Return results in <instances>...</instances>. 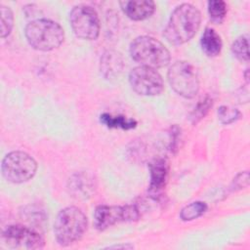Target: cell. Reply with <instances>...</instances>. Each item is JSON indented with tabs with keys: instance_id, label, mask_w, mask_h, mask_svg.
<instances>
[{
	"instance_id": "cell-14",
	"label": "cell",
	"mask_w": 250,
	"mask_h": 250,
	"mask_svg": "<svg viewBox=\"0 0 250 250\" xmlns=\"http://www.w3.org/2000/svg\"><path fill=\"white\" fill-rule=\"evenodd\" d=\"M123 67L122 57L114 51L105 52L101 58V72L106 78L118 75Z\"/></svg>"
},
{
	"instance_id": "cell-12",
	"label": "cell",
	"mask_w": 250,
	"mask_h": 250,
	"mask_svg": "<svg viewBox=\"0 0 250 250\" xmlns=\"http://www.w3.org/2000/svg\"><path fill=\"white\" fill-rule=\"evenodd\" d=\"M123 13L133 21H143L149 18L155 10L151 0H126L119 2Z\"/></svg>"
},
{
	"instance_id": "cell-17",
	"label": "cell",
	"mask_w": 250,
	"mask_h": 250,
	"mask_svg": "<svg viewBox=\"0 0 250 250\" xmlns=\"http://www.w3.org/2000/svg\"><path fill=\"white\" fill-rule=\"evenodd\" d=\"M208 209V206L203 201H194L186 205L180 212V218L185 221H193L201 217Z\"/></svg>"
},
{
	"instance_id": "cell-1",
	"label": "cell",
	"mask_w": 250,
	"mask_h": 250,
	"mask_svg": "<svg viewBox=\"0 0 250 250\" xmlns=\"http://www.w3.org/2000/svg\"><path fill=\"white\" fill-rule=\"evenodd\" d=\"M200 22L201 14L196 7L188 3L181 4L172 12L163 35L170 44L182 45L195 35Z\"/></svg>"
},
{
	"instance_id": "cell-5",
	"label": "cell",
	"mask_w": 250,
	"mask_h": 250,
	"mask_svg": "<svg viewBox=\"0 0 250 250\" xmlns=\"http://www.w3.org/2000/svg\"><path fill=\"white\" fill-rule=\"evenodd\" d=\"M1 171L8 182L21 184L34 177L37 171V163L28 153L15 150L5 155L2 160Z\"/></svg>"
},
{
	"instance_id": "cell-4",
	"label": "cell",
	"mask_w": 250,
	"mask_h": 250,
	"mask_svg": "<svg viewBox=\"0 0 250 250\" xmlns=\"http://www.w3.org/2000/svg\"><path fill=\"white\" fill-rule=\"evenodd\" d=\"M130 55L141 65L154 69L168 65L171 60L169 50L159 40L146 35L139 36L132 41Z\"/></svg>"
},
{
	"instance_id": "cell-21",
	"label": "cell",
	"mask_w": 250,
	"mask_h": 250,
	"mask_svg": "<svg viewBox=\"0 0 250 250\" xmlns=\"http://www.w3.org/2000/svg\"><path fill=\"white\" fill-rule=\"evenodd\" d=\"M212 104H213V101L209 96H206L204 99L200 100L189 115V119L191 123L196 124L202 118H204V116L207 114V112L211 108Z\"/></svg>"
},
{
	"instance_id": "cell-8",
	"label": "cell",
	"mask_w": 250,
	"mask_h": 250,
	"mask_svg": "<svg viewBox=\"0 0 250 250\" xmlns=\"http://www.w3.org/2000/svg\"><path fill=\"white\" fill-rule=\"evenodd\" d=\"M140 217L135 205H99L94 212V224L97 229L104 230L121 222H133Z\"/></svg>"
},
{
	"instance_id": "cell-20",
	"label": "cell",
	"mask_w": 250,
	"mask_h": 250,
	"mask_svg": "<svg viewBox=\"0 0 250 250\" xmlns=\"http://www.w3.org/2000/svg\"><path fill=\"white\" fill-rule=\"evenodd\" d=\"M231 52L239 61L248 62V37L245 35L237 37L231 44Z\"/></svg>"
},
{
	"instance_id": "cell-24",
	"label": "cell",
	"mask_w": 250,
	"mask_h": 250,
	"mask_svg": "<svg viewBox=\"0 0 250 250\" xmlns=\"http://www.w3.org/2000/svg\"><path fill=\"white\" fill-rule=\"evenodd\" d=\"M108 248H133V245H129V244H123V245H113V246H109Z\"/></svg>"
},
{
	"instance_id": "cell-22",
	"label": "cell",
	"mask_w": 250,
	"mask_h": 250,
	"mask_svg": "<svg viewBox=\"0 0 250 250\" xmlns=\"http://www.w3.org/2000/svg\"><path fill=\"white\" fill-rule=\"evenodd\" d=\"M241 113L238 109L227 106V105H222L218 109V117L223 124H230L234 121H236L240 117Z\"/></svg>"
},
{
	"instance_id": "cell-11",
	"label": "cell",
	"mask_w": 250,
	"mask_h": 250,
	"mask_svg": "<svg viewBox=\"0 0 250 250\" xmlns=\"http://www.w3.org/2000/svg\"><path fill=\"white\" fill-rule=\"evenodd\" d=\"M169 173V165L166 159L156 158L149 163V192L159 194L166 187Z\"/></svg>"
},
{
	"instance_id": "cell-9",
	"label": "cell",
	"mask_w": 250,
	"mask_h": 250,
	"mask_svg": "<svg viewBox=\"0 0 250 250\" xmlns=\"http://www.w3.org/2000/svg\"><path fill=\"white\" fill-rule=\"evenodd\" d=\"M131 88L142 96H158L164 90V82L156 69L139 65L129 73Z\"/></svg>"
},
{
	"instance_id": "cell-7",
	"label": "cell",
	"mask_w": 250,
	"mask_h": 250,
	"mask_svg": "<svg viewBox=\"0 0 250 250\" xmlns=\"http://www.w3.org/2000/svg\"><path fill=\"white\" fill-rule=\"evenodd\" d=\"M69 21L74 34L85 40H96L100 34V20L94 8L77 5L69 13Z\"/></svg>"
},
{
	"instance_id": "cell-16",
	"label": "cell",
	"mask_w": 250,
	"mask_h": 250,
	"mask_svg": "<svg viewBox=\"0 0 250 250\" xmlns=\"http://www.w3.org/2000/svg\"><path fill=\"white\" fill-rule=\"evenodd\" d=\"M100 120L108 128H120L123 130H130L137 126V121L133 118H128L124 115H112L109 113H103Z\"/></svg>"
},
{
	"instance_id": "cell-19",
	"label": "cell",
	"mask_w": 250,
	"mask_h": 250,
	"mask_svg": "<svg viewBox=\"0 0 250 250\" xmlns=\"http://www.w3.org/2000/svg\"><path fill=\"white\" fill-rule=\"evenodd\" d=\"M0 17H1V23H0V33L1 37H7L13 28L14 25V15L12 10L1 4L0 5Z\"/></svg>"
},
{
	"instance_id": "cell-3",
	"label": "cell",
	"mask_w": 250,
	"mask_h": 250,
	"mask_svg": "<svg viewBox=\"0 0 250 250\" xmlns=\"http://www.w3.org/2000/svg\"><path fill=\"white\" fill-rule=\"evenodd\" d=\"M24 35L33 49L43 52L57 49L64 38L62 27L48 19H37L28 22L24 29Z\"/></svg>"
},
{
	"instance_id": "cell-6",
	"label": "cell",
	"mask_w": 250,
	"mask_h": 250,
	"mask_svg": "<svg viewBox=\"0 0 250 250\" xmlns=\"http://www.w3.org/2000/svg\"><path fill=\"white\" fill-rule=\"evenodd\" d=\"M167 76L171 88L183 98L191 99L199 91L197 70L188 62H175L169 67Z\"/></svg>"
},
{
	"instance_id": "cell-13",
	"label": "cell",
	"mask_w": 250,
	"mask_h": 250,
	"mask_svg": "<svg viewBox=\"0 0 250 250\" xmlns=\"http://www.w3.org/2000/svg\"><path fill=\"white\" fill-rule=\"evenodd\" d=\"M95 187V179L88 173H76L68 181L69 192L76 198H87L91 196Z\"/></svg>"
},
{
	"instance_id": "cell-10",
	"label": "cell",
	"mask_w": 250,
	"mask_h": 250,
	"mask_svg": "<svg viewBox=\"0 0 250 250\" xmlns=\"http://www.w3.org/2000/svg\"><path fill=\"white\" fill-rule=\"evenodd\" d=\"M2 241L12 249H41L45 244L40 233L21 225H11L6 228L2 233Z\"/></svg>"
},
{
	"instance_id": "cell-2",
	"label": "cell",
	"mask_w": 250,
	"mask_h": 250,
	"mask_svg": "<svg viewBox=\"0 0 250 250\" xmlns=\"http://www.w3.org/2000/svg\"><path fill=\"white\" fill-rule=\"evenodd\" d=\"M88 228V219L84 212L75 206L63 208L58 214L54 232L57 242L62 246H68L84 235Z\"/></svg>"
},
{
	"instance_id": "cell-15",
	"label": "cell",
	"mask_w": 250,
	"mask_h": 250,
	"mask_svg": "<svg viewBox=\"0 0 250 250\" xmlns=\"http://www.w3.org/2000/svg\"><path fill=\"white\" fill-rule=\"evenodd\" d=\"M200 45L203 53L210 58L217 57L223 47V42L221 39V36L216 32L215 29L211 27L205 28L201 40H200Z\"/></svg>"
},
{
	"instance_id": "cell-18",
	"label": "cell",
	"mask_w": 250,
	"mask_h": 250,
	"mask_svg": "<svg viewBox=\"0 0 250 250\" xmlns=\"http://www.w3.org/2000/svg\"><path fill=\"white\" fill-rule=\"evenodd\" d=\"M208 13L212 21L221 23L227 15V4L223 0L208 1Z\"/></svg>"
},
{
	"instance_id": "cell-23",
	"label": "cell",
	"mask_w": 250,
	"mask_h": 250,
	"mask_svg": "<svg viewBox=\"0 0 250 250\" xmlns=\"http://www.w3.org/2000/svg\"><path fill=\"white\" fill-rule=\"evenodd\" d=\"M249 184V173L247 171L241 172L236 175L232 181V188L234 189H240L248 187Z\"/></svg>"
}]
</instances>
